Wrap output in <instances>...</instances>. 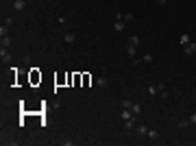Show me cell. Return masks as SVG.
Returning a JSON list of instances; mask_svg holds the SVG:
<instances>
[{
    "label": "cell",
    "instance_id": "obj_21",
    "mask_svg": "<svg viewBox=\"0 0 196 146\" xmlns=\"http://www.w3.org/2000/svg\"><path fill=\"white\" fill-rule=\"evenodd\" d=\"M2 24H5V26H11V24H13V20H11V18H5V22H2Z\"/></svg>",
    "mask_w": 196,
    "mask_h": 146
},
{
    "label": "cell",
    "instance_id": "obj_17",
    "mask_svg": "<svg viewBox=\"0 0 196 146\" xmlns=\"http://www.w3.org/2000/svg\"><path fill=\"white\" fill-rule=\"evenodd\" d=\"M131 111H133V113H135V116H139V113H142V107H139V105H135V103H133V107H131Z\"/></svg>",
    "mask_w": 196,
    "mask_h": 146
},
{
    "label": "cell",
    "instance_id": "obj_18",
    "mask_svg": "<svg viewBox=\"0 0 196 146\" xmlns=\"http://www.w3.org/2000/svg\"><path fill=\"white\" fill-rule=\"evenodd\" d=\"M153 59H155L153 53H146V55H144V61H146V63H153Z\"/></svg>",
    "mask_w": 196,
    "mask_h": 146
},
{
    "label": "cell",
    "instance_id": "obj_19",
    "mask_svg": "<svg viewBox=\"0 0 196 146\" xmlns=\"http://www.w3.org/2000/svg\"><path fill=\"white\" fill-rule=\"evenodd\" d=\"M190 124V118H183V120H179V127H187Z\"/></svg>",
    "mask_w": 196,
    "mask_h": 146
},
{
    "label": "cell",
    "instance_id": "obj_13",
    "mask_svg": "<svg viewBox=\"0 0 196 146\" xmlns=\"http://www.w3.org/2000/svg\"><path fill=\"white\" fill-rule=\"evenodd\" d=\"M63 39H65L68 44H74V41H76V35H72V33H65V35H63Z\"/></svg>",
    "mask_w": 196,
    "mask_h": 146
},
{
    "label": "cell",
    "instance_id": "obj_14",
    "mask_svg": "<svg viewBox=\"0 0 196 146\" xmlns=\"http://www.w3.org/2000/svg\"><path fill=\"white\" fill-rule=\"evenodd\" d=\"M146 135H148L151 140H159V131H155V129H148V133H146Z\"/></svg>",
    "mask_w": 196,
    "mask_h": 146
},
{
    "label": "cell",
    "instance_id": "obj_16",
    "mask_svg": "<svg viewBox=\"0 0 196 146\" xmlns=\"http://www.w3.org/2000/svg\"><path fill=\"white\" fill-rule=\"evenodd\" d=\"M185 44H190V35H187V33L181 35V46H185Z\"/></svg>",
    "mask_w": 196,
    "mask_h": 146
},
{
    "label": "cell",
    "instance_id": "obj_4",
    "mask_svg": "<svg viewBox=\"0 0 196 146\" xmlns=\"http://www.w3.org/2000/svg\"><path fill=\"white\" fill-rule=\"evenodd\" d=\"M124 29H127V22H122V20L116 18V22H113V31H116V33H122Z\"/></svg>",
    "mask_w": 196,
    "mask_h": 146
},
{
    "label": "cell",
    "instance_id": "obj_15",
    "mask_svg": "<svg viewBox=\"0 0 196 146\" xmlns=\"http://www.w3.org/2000/svg\"><path fill=\"white\" fill-rule=\"evenodd\" d=\"M129 44L137 46V44H139V37H137V35H129Z\"/></svg>",
    "mask_w": 196,
    "mask_h": 146
},
{
    "label": "cell",
    "instance_id": "obj_12",
    "mask_svg": "<svg viewBox=\"0 0 196 146\" xmlns=\"http://www.w3.org/2000/svg\"><path fill=\"white\" fill-rule=\"evenodd\" d=\"M148 94L151 96H159V85H148Z\"/></svg>",
    "mask_w": 196,
    "mask_h": 146
},
{
    "label": "cell",
    "instance_id": "obj_9",
    "mask_svg": "<svg viewBox=\"0 0 196 146\" xmlns=\"http://www.w3.org/2000/svg\"><path fill=\"white\" fill-rule=\"evenodd\" d=\"M159 96H161V98H163V101H168V98H170V94H168V89H166V85H159Z\"/></svg>",
    "mask_w": 196,
    "mask_h": 146
},
{
    "label": "cell",
    "instance_id": "obj_10",
    "mask_svg": "<svg viewBox=\"0 0 196 146\" xmlns=\"http://www.w3.org/2000/svg\"><path fill=\"white\" fill-rule=\"evenodd\" d=\"M135 131L139 135H146V133H148V127H146V124H135Z\"/></svg>",
    "mask_w": 196,
    "mask_h": 146
},
{
    "label": "cell",
    "instance_id": "obj_5",
    "mask_svg": "<svg viewBox=\"0 0 196 146\" xmlns=\"http://www.w3.org/2000/svg\"><path fill=\"white\" fill-rule=\"evenodd\" d=\"M96 85L100 87V89H105V87L109 85V79H107V77H98V79H96Z\"/></svg>",
    "mask_w": 196,
    "mask_h": 146
},
{
    "label": "cell",
    "instance_id": "obj_20",
    "mask_svg": "<svg viewBox=\"0 0 196 146\" xmlns=\"http://www.w3.org/2000/svg\"><path fill=\"white\" fill-rule=\"evenodd\" d=\"M122 107H127V109H131V107H133V103H131V101H127V98H124V101H122Z\"/></svg>",
    "mask_w": 196,
    "mask_h": 146
},
{
    "label": "cell",
    "instance_id": "obj_2",
    "mask_svg": "<svg viewBox=\"0 0 196 146\" xmlns=\"http://www.w3.org/2000/svg\"><path fill=\"white\" fill-rule=\"evenodd\" d=\"M0 61H2V63H9L11 61V50H9V48H0Z\"/></svg>",
    "mask_w": 196,
    "mask_h": 146
},
{
    "label": "cell",
    "instance_id": "obj_1",
    "mask_svg": "<svg viewBox=\"0 0 196 146\" xmlns=\"http://www.w3.org/2000/svg\"><path fill=\"white\" fill-rule=\"evenodd\" d=\"M120 118H122V122H137V116H135L131 109H127V107H122Z\"/></svg>",
    "mask_w": 196,
    "mask_h": 146
},
{
    "label": "cell",
    "instance_id": "obj_3",
    "mask_svg": "<svg viewBox=\"0 0 196 146\" xmlns=\"http://www.w3.org/2000/svg\"><path fill=\"white\" fill-rule=\"evenodd\" d=\"M194 53H196V41H190V44L183 46V55L190 57V55H194Z\"/></svg>",
    "mask_w": 196,
    "mask_h": 146
},
{
    "label": "cell",
    "instance_id": "obj_11",
    "mask_svg": "<svg viewBox=\"0 0 196 146\" xmlns=\"http://www.w3.org/2000/svg\"><path fill=\"white\" fill-rule=\"evenodd\" d=\"M0 41H2V46H5V48H11V44H13L9 35H2V37H0Z\"/></svg>",
    "mask_w": 196,
    "mask_h": 146
},
{
    "label": "cell",
    "instance_id": "obj_23",
    "mask_svg": "<svg viewBox=\"0 0 196 146\" xmlns=\"http://www.w3.org/2000/svg\"><path fill=\"white\" fill-rule=\"evenodd\" d=\"M157 2H159V5H168V2H170V0H157Z\"/></svg>",
    "mask_w": 196,
    "mask_h": 146
},
{
    "label": "cell",
    "instance_id": "obj_8",
    "mask_svg": "<svg viewBox=\"0 0 196 146\" xmlns=\"http://www.w3.org/2000/svg\"><path fill=\"white\" fill-rule=\"evenodd\" d=\"M127 55H129V57H135V55H137V46L129 44V46H127Z\"/></svg>",
    "mask_w": 196,
    "mask_h": 146
},
{
    "label": "cell",
    "instance_id": "obj_6",
    "mask_svg": "<svg viewBox=\"0 0 196 146\" xmlns=\"http://www.w3.org/2000/svg\"><path fill=\"white\" fill-rule=\"evenodd\" d=\"M13 9H15V11H24V9H26V0H15V2H13Z\"/></svg>",
    "mask_w": 196,
    "mask_h": 146
},
{
    "label": "cell",
    "instance_id": "obj_22",
    "mask_svg": "<svg viewBox=\"0 0 196 146\" xmlns=\"http://www.w3.org/2000/svg\"><path fill=\"white\" fill-rule=\"evenodd\" d=\"M190 124H196V113H192V116H190Z\"/></svg>",
    "mask_w": 196,
    "mask_h": 146
},
{
    "label": "cell",
    "instance_id": "obj_7",
    "mask_svg": "<svg viewBox=\"0 0 196 146\" xmlns=\"http://www.w3.org/2000/svg\"><path fill=\"white\" fill-rule=\"evenodd\" d=\"M116 18L122 20V22H133V13H118Z\"/></svg>",
    "mask_w": 196,
    "mask_h": 146
}]
</instances>
